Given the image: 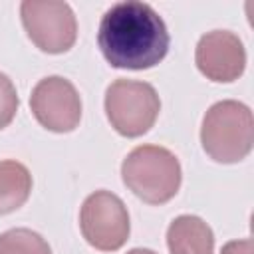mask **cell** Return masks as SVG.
Instances as JSON below:
<instances>
[{
  "instance_id": "cell-1",
  "label": "cell",
  "mask_w": 254,
  "mask_h": 254,
  "mask_svg": "<svg viewBox=\"0 0 254 254\" xmlns=\"http://www.w3.org/2000/svg\"><path fill=\"white\" fill-rule=\"evenodd\" d=\"M171 36L159 12L139 0L113 4L101 18L97 46L117 69L155 67L169 52Z\"/></svg>"
},
{
  "instance_id": "cell-2",
  "label": "cell",
  "mask_w": 254,
  "mask_h": 254,
  "mask_svg": "<svg viewBox=\"0 0 254 254\" xmlns=\"http://www.w3.org/2000/svg\"><path fill=\"white\" fill-rule=\"evenodd\" d=\"M125 187L147 204H165L181 189L183 171L175 153L159 145L135 147L121 165Z\"/></svg>"
},
{
  "instance_id": "cell-3",
  "label": "cell",
  "mask_w": 254,
  "mask_h": 254,
  "mask_svg": "<svg viewBox=\"0 0 254 254\" xmlns=\"http://www.w3.org/2000/svg\"><path fill=\"white\" fill-rule=\"evenodd\" d=\"M254 119L248 105L224 99L208 107L200 125L204 153L222 165L240 163L252 151Z\"/></svg>"
},
{
  "instance_id": "cell-4",
  "label": "cell",
  "mask_w": 254,
  "mask_h": 254,
  "mask_svg": "<svg viewBox=\"0 0 254 254\" xmlns=\"http://www.w3.org/2000/svg\"><path fill=\"white\" fill-rule=\"evenodd\" d=\"M161 99L155 87L137 79H115L105 91V115L123 137H141L157 121Z\"/></svg>"
},
{
  "instance_id": "cell-5",
  "label": "cell",
  "mask_w": 254,
  "mask_h": 254,
  "mask_svg": "<svg viewBox=\"0 0 254 254\" xmlns=\"http://www.w3.org/2000/svg\"><path fill=\"white\" fill-rule=\"evenodd\" d=\"M79 228L89 246L101 252H115L127 242L131 232L127 206L117 194L95 190L81 204Z\"/></svg>"
},
{
  "instance_id": "cell-6",
  "label": "cell",
  "mask_w": 254,
  "mask_h": 254,
  "mask_svg": "<svg viewBox=\"0 0 254 254\" xmlns=\"http://www.w3.org/2000/svg\"><path fill=\"white\" fill-rule=\"evenodd\" d=\"M20 18L32 44L46 54H64L77 40L75 14L67 2L24 0Z\"/></svg>"
},
{
  "instance_id": "cell-7",
  "label": "cell",
  "mask_w": 254,
  "mask_h": 254,
  "mask_svg": "<svg viewBox=\"0 0 254 254\" xmlns=\"http://www.w3.org/2000/svg\"><path fill=\"white\" fill-rule=\"evenodd\" d=\"M30 109L36 121L54 133H69L81 121V97L75 85L62 75L44 77L34 85Z\"/></svg>"
},
{
  "instance_id": "cell-8",
  "label": "cell",
  "mask_w": 254,
  "mask_h": 254,
  "mask_svg": "<svg viewBox=\"0 0 254 254\" xmlns=\"http://www.w3.org/2000/svg\"><path fill=\"white\" fill-rule=\"evenodd\" d=\"M198 71L216 83H230L244 73L246 50L242 40L230 30L206 32L194 50Z\"/></svg>"
},
{
  "instance_id": "cell-9",
  "label": "cell",
  "mask_w": 254,
  "mask_h": 254,
  "mask_svg": "<svg viewBox=\"0 0 254 254\" xmlns=\"http://www.w3.org/2000/svg\"><path fill=\"white\" fill-rule=\"evenodd\" d=\"M169 254H214L212 228L194 214L177 216L167 228Z\"/></svg>"
},
{
  "instance_id": "cell-10",
  "label": "cell",
  "mask_w": 254,
  "mask_h": 254,
  "mask_svg": "<svg viewBox=\"0 0 254 254\" xmlns=\"http://www.w3.org/2000/svg\"><path fill=\"white\" fill-rule=\"evenodd\" d=\"M32 192V175L20 161H0V216L18 210Z\"/></svg>"
},
{
  "instance_id": "cell-11",
  "label": "cell",
  "mask_w": 254,
  "mask_h": 254,
  "mask_svg": "<svg viewBox=\"0 0 254 254\" xmlns=\"http://www.w3.org/2000/svg\"><path fill=\"white\" fill-rule=\"evenodd\" d=\"M0 254H52V248L30 228H10L0 234Z\"/></svg>"
},
{
  "instance_id": "cell-12",
  "label": "cell",
  "mask_w": 254,
  "mask_h": 254,
  "mask_svg": "<svg viewBox=\"0 0 254 254\" xmlns=\"http://www.w3.org/2000/svg\"><path fill=\"white\" fill-rule=\"evenodd\" d=\"M18 105H20V99L12 79L0 71V131L12 123V119L16 117Z\"/></svg>"
},
{
  "instance_id": "cell-13",
  "label": "cell",
  "mask_w": 254,
  "mask_h": 254,
  "mask_svg": "<svg viewBox=\"0 0 254 254\" xmlns=\"http://www.w3.org/2000/svg\"><path fill=\"white\" fill-rule=\"evenodd\" d=\"M220 254H254V244L250 238H242V240H230L222 246Z\"/></svg>"
},
{
  "instance_id": "cell-14",
  "label": "cell",
  "mask_w": 254,
  "mask_h": 254,
  "mask_svg": "<svg viewBox=\"0 0 254 254\" xmlns=\"http://www.w3.org/2000/svg\"><path fill=\"white\" fill-rule=\"evenodd\" d=\"M127 254H157V252H153V250H149V248H133V250H129Z\"/></svg>"
}]
</instances>
